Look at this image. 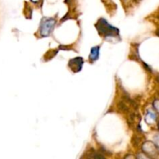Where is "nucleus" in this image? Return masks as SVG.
Segmentation results:
<instances>
[{"instance_id":"obj_4","label":"nucleus","mask_w":159,"mask_h":159,"mask_svg":"<svg viewBox=\"0 0 159 159\" xmlns=\"http://www.w3.org/2000/svg\"><path fill=\"white\" fill-rule=\"evenodd\" d=\"M99 47H94L91 49L89 58L91 61H95L99 58Z\"/></svg>"},{"instance_id":"obj_6","label":"nucleus","mask_w":159,"mask_h":159,"mask_svg":"<svg viewBox=\"0 0 159 159\" xmlns=\"http://www.w3.org/2000/svg\"><path fill=\"white\" fill-rule=\"evenodd\" d=\"M31 1L33 2H37L38 1H39V0H31Z\"/></svg>"},{"instance_id":"obj_5","label":"nucleus","mask_w":159,"mask_h":159,"mask_svg":"<svg viewBox=\"0 0 159 159\" xmlns=\"http://www.w3.org/2000/svg\"><path fill=\"white\" fill-rule=\"evenodd\" d=\"M118 108L120 111L124 112V113H127L129 112V108H128L127 105L126 104L125 101H121L118 103Z\"/></svg>"},{"instance_id":"obj_1","label":"nucleus","mask_w":159,"mask_h":159,"mask_svg":"<svg viewBox=\"0 0 159 159\" xmlns=\"http://www.w3.org/2000/svg\"><path fill=\"white\" fill-rule=\"evenodd\" d=\"M97 29L100 34H104L106 37L116 36L118 34L117 28H115L110 26L104 19H100L98 21L96 25Z\"/></svg>"},{"instance_id":"obj_7","label":"nucleus","mask_w":159,"mask_h":159,"mask_svg":"<svg viewBox=\"0 0 159 159\" xmlns=\"http://www.w3.org/2000/svg\"><path fill=\"white\" fill-rule=\"evenodd\" d=\"M156 34H157V35L159 36V29H158V30L157 32H156Z\"/></svg>"},{"instance_id":"obj_3","label":"nucleus","mask_w":159,"mask_h":159,"mask_svg":"<svg viewBox=\"0 0 159 159\" xmlns=\"http://www.w3.org/2000/svg\"><path fill=\"white\" fill-rule=\"evenodd\" d=\"M82 65H83V60L82 58H76L70 60L68 62V66L74 72H78L82 69Z\"/></svg>"},{"instance_id":"obj_2","label":"nucleus","mask_w":159,"mask_h":159,"mask_svg":"<svg viewBox=\"0 0 159 159\" xmlns=\"http://www.w3.org/2000/svg\"><path fill=\"white\" fill-rule=\"evenodd\" d=\"M56 21L54 19H44L40 26V34L43 37H47L53 31Z\"/></svg>"}]
</instances>
